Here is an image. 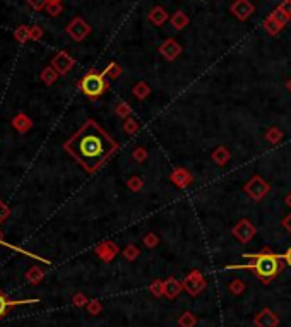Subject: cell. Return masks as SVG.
Wrapping results in <instances>:
<instances>
[{
  "mask_svg": "<svg viewBox=\"0 0 291 327\" xmlns=\"http://www.w3.org/2000/svg\"><path fill=\"white\" fill-rule=\"evenodd\" d=\"M74 64H76V60H74L67 51H58L53 57V60H51V67H53L60 76H65V74L74 67Z\"/></svg>",
  "mask_w": 291,
  "mask_h": 327,
  "instance_id": "30bf717a",
  "label": "cell"
},
{
  "mask_svg": "<svg viewBox=\"0 0 291 327\" xmlns=\"http://www.w3.org/2000/svg\"><path fill=\"white\" fill-rule=\"evenodd\" d=\"M28 303H38V300L31 298V300H9L3 291L0 289V319L7 314V308L10 307H16V305H28Z\"/></svg>",
  "mask_w": 291,
  "mask_h": 327,
  "instance_id": "5bb4252c",
  "label": "cell"
},
{
  "mask_svg": "<svg viewBox=\"0 0 291 327\" xmlns=\"http://www.w3.org/2000/svg\"><path fill=\"white\" fill-rule=\"evenodd\" d=\"M182 286H184V289L189 293V295L195 296V295H199L204 288H206V281H204L200 271H192V273H190L189 276L184 280Z\"/></svg>",
  "mask_w": 291,
  "mask_h": 327,
  "instance_id": "52a82bcc",
  "label": "cell"
},
{
  "mask_svg": "<svg viewBox=\"0 0 291 327\" xmlns=\"http://www.w3.org/2000/svg\"><path fill=\"white\" fill-rule=\"evenodd\" d=\"M285 204H286V206H288V207H290V209H291V192H290V194H288V195H286V197H285Z\"/></svg>",
  "mask_w": 291,
  "mask_h": 327,
  "instance_id": "bcb514c9",
  "label": "cell"
},
{
  "mask_svg": "<svg viewBox=\"0 0 291 327\" xmlns=\"http://www.w3.org/2000/svg\"><path fill=\"white\" fill-rule=\"evenodd\" d=\"M122 255L125 257V261L134 262L141 255V250H139V247H136V245L130 243V245H127V247H125V250L122 252Z\"/></svg>",
  "mask_w": 291,
  "mask_h": 327,
  "instance_id": "83f0119b",
  "label": "cell"
},
{
  "mask_svg": "<svg viewBox=\"0 0 291 327\" xmlns=\"http://www.w3.org/2000/svg\"><path fill=\"white\" fill-rule=\"evenodd\" d=\"M58 76H60V74H58L51 65L50 67H45V69L42 70V74H40V77H42V81H43L45 84H47V86H51V84L57 83Z\"/></svg>",
  "mask_w": 291,
  "mask_h": 327,
  "instance_id": "7402d4cb",
  "label": "cell"
},
{
  "mask_svg": "<svg viewBox=\"0 0 291 327\" xmlns=\"http://www.w3.org/2000/svg\"><path fill=\"white\" fill-rule=\"evenodd\" d=\"M14 38L19 43H26L31 40V26H19V28L14 31Z\"/></svg>",
  "mask_w": 291,
  "mask_h": 327,
  "instance_id": "484cf974",
  "label": "cell"
},
{
  "mask_svg": "<svg viewBox=\"0 0 291 327\" xmlns=\"http://www.w3.org/2000/svg\"><path fill=\"white\" fill-rule=\"evenodd\" d=\"M170 182L178 188H187L194 182V177L189 173L187 168H175L173 172L170 173Z\"/></svg>",
  "mask_w": 291,
  "mask_h": 327,
  "instance_id": "8fae6325",
  "label": "cell"
},
{
  "mask_svg": "<svg viewBox=\"0 0 291 327\" xmlns=\"http://www.w3.org/2000/svg\"><path fill=\"white\" fill-rule=\"evenodd\" d=\"M117 147L118 144L95 120L86 122L83 127L63 144V149L89 173L98 172L103 166V163L117 151Z\"/></svg>",
  "mask_w": 291,
  "mask_h": 327,
  "instance_id": "6da1fadb",
  "label": "cell"
},
{
  "mask_svg": "<svg viewBox=\"0 0 291 327\" xmlns=\"http://www.w3.org/2000/svg\"><path fill=\"white\" fill-rule=\"evenodd\" d=\"M243 289H245V283H243V281H240V280H235L233 283L230 284V291L235 293V295H240V293H243Z\"/></svg>",
  "mask_w": 291,
  "mask_h": 327,
  "instance_id": "74e56055",
  "label": "cell"
},
{
  "mask_svg": "<svg viewBox=\"0 0 291 327\" xmlns=\"http://www.w3.org/2000/svg\"><path fill=\"white\" fill-rule=\"evenodd\" d=\"M195 324H197V319L194 317V314H190V312H185V314L178 319V326L180 327H194Z\"/></svg>",
  "mask_w": 291,
  "mask_h": 327,
  "instance_id": "d6a6232c",
  "label": "cell"
},
{
  "mask_svg": "<svg viewBox=\"0 0 291 327\" xmlns=\"http://www.w3.org/2000/svg\"><path fill=\"white\" fill-rule=\"evenodd\" d=\"M144 245L147 248H156L159 245V236L156 235V233H152V232H149V233H146L144 235Z\"/></svg>",
  "mask_w": 291,
  "mask_h": 327,
  "instance_id": "836d02e7",
  "label": "cell"
},
{
  "mask_svg": "<svg viewBox=\"0 0 291 327\" xmlns=\"http://www.w3.org/2000/svg\"><path fill=\"white\" fill-rule=\"evenodd\" d=\"M65 31L74 42H84V40L91 35V26H89L83 17H74V19L67 24Z\"/></svg>",
  "mask_w": 291,
  "mask_h": 327,
  "instance_id": "5b68a950",
  "label": "cell"
},
{
  "mask_svg": "<svg viewBox=\"0 0 291 327\" xmlns=\"http://www.w3.org/2000/svg\"><path fill=\"white\" fill-rule=\"evenodd\" d=\"M12 127L16 129L17 132L24 134V132L31 131V127H33V120H31V118H29L26 113H17L16 117L12 118Z\"/></svg>",
  "mask_w": 291,
  "mask_h": 327,
  "instance_id": "2e32d148",
  "label": "cell"
},
{
  "mask_svg": "<svg viewBox=\"0 0 291 327\" xmlns=\"http://www.w3.org/2000/svg\"><path fill=\"white\" fill-rule=\"evenodd\" d=\"M271 16L274 17V19L278 21V22H281L283 26H286V24H288V22L291 21V16H290L288 12H285V10H283L281 7H276V9L271 12Z\"/></svg>",
  "mask_w": 291,
  "mask_h": 327,
  "instance_id": "4dcf8cb0",
  "label": "cell"
},
{
  "mask_svg": "<svg viewBox=\"0 0 291 327\" xmlns=\"http://www.w3.org/2000/svg\"><path fill=\"white\" fill-rule=\"evenodd\" d=\"M147 19L152 26H158L159 28V26H163L168 21V12L163 9L161 5H156V7H152V9L149 10Z\"/></svg>",
  "mask_w": 291,
  "mask_h": 327,
  "instance_id": "9a60e30c",
  "label": "cell"
},
{
  "mask_svg": "<svg viewBox=\"0 0 291 327\" xmlns=\"http://www.w3.org/2000/svg\"><path fill=\"white\" fill-rule=\"evenodd\" d=\"M266 140L269 144H272V146H276V144H279L283 140V137H285V134H283V131L281 129H278V127H271L269 131L266 132Z\"/></svg>",
  "mask_w": 291,
  "mask_h": 327,
  "instance_id": "cb8c5ba5",
  "label": "cell"
},
{
  "mask_svg": "<svg viewBox=\"0 0 291 327\" xmlns=\"http://www.w3.org/2000/svg\"><path fill=\"white\" fill-rule=\"evenodd\" d=\"M9 214H10L9 206H5V204L0 200V225H2V223L5 221L7 218H9Z\"/></svg>",
  "mask_w": 291,
  "mask_h": 327,
  "instance_id": "60d3db41",
  "label": "cell"
},
{
  "mask_svg": "<svg viewBox=\"0 0 291 327\" xmlns=\"http://www.w3.org/2000/svg\"><path fill=\"white\" fill-rule=\"evenodd\" d=\"M170 22H171V26L177 29V31H182V29H185L189 26L190 19H189V16L184 12V10H177V12L170 17Z\"/></svg>",
  "mask_w": 291,
  "mask_h": 327,
  "instance_id": "d6986e66",
  "label": "cell"
},
{
  "mask_svg": "<svg viewBox=\"0 0 291 327\" xmlns=\"http://www.w3.org/2000/svg\"><path fill=\"white\" fill-rule=\"evenodd\" d=\"M60 2H62V0H60Z\"/></svg>",
  "mask_w": 291,
  "mask_h": 327,
  "instance_id": "c3c4849f",
  "label": "cell"
},
{
  "mask_svg": "<svg viewBox=\"0 0 291 327\" xmlns=\"http://www.w3.org/2000/svg\"><path fill=\"white\" fill-rule=\"evenodd\" d=\"M132 94L136 96L139 101H144V99L151 94V88H149V84L146 83V81H139V83H136V86L132 88Z\"/></svg>",
  "mask_w": 291,
  "mask_h": 327,
  "instance_id": "ffe728a7",
  "label": "cell"
},
{
  "mask_svg": "<svg viewBox=\"0 0 291 327\" xmlns=\"http://www.w3.org/2000/svg\"><path fill=\"white\" fill-rule=\"evenodd\" d=\"M132 158L139 163H144L146 159H147V151H146L144 147H136V149L132 151Z\"/></svg>",
  "mask_w": 291,
  "mask_h": 327,
  "instance_id": "e575fe53",
  "label": "cell"
},
{
  "mask_svg": "<svg viewBox=\"0 0 291 327\" xmlns=\"http://www.w3.org/2000/svg\"><path fill=\"white\" fill-rule=\"evenodd\" d=\"M163 286H165V295H166V298H170V300H173L175 296H178V295H180L182 289H184V286L178 283V281L175 280V278H168L166 281H163Z\"/></svg>",
  "mask_w": 291,
  "mask_h": 327,
  "instance_id": "e0dca14e",
  "label": "cell"
},
{
  "mask_svg": "<svg viewBox=\"0 0 291 327\" xmlns=\"http://www.w3.org/2000/svg\"><path fill=\"white\" fill-rule=\"evenodd\" d=\"M45 278V271L42 269V267H31V269L26 273V280L29 281L31 284H38L40 281H42Z\"/></svg>",
  "mask_w": 291,
  "mask_h": 327,
  "instance_id": "d4e9b609",
  "label": "cell"
},
{
  "mask_svg": "<svg viewBox=\"0 0 291 327\" xmlns=\"http://www.w3.org/2000/svg\"><path fill=\"white\" fill-rule=\"evenodd\" d=\"M122 72H124V69L120 67V64H117V62H111V64L106 65V69L103 70V76L104 77H110V79H118V77L122 76Z\"/></svg>",
  "mask_w": 291,
  "mask_h": 327,
  "instance_id": "603a6c76",
  "label": "cell"
},
{
  "mask_svg": "<svg viewBox=\"0 0 291 327\" xmlns=\"http://www.w3.org/2000/svg\"><path fill=\"white\" fill-rule=\"evenodd\" d=\"M88 312L91 315H98L99 312H101V303L98 302V300H93V302L88 303Z\"/></svg>",
  "mask_w": 291,
  "mask_h": 327,
  "instance_id": "f35d334b",
  "label": "cell"
},
{
  "mask_svg": "<svg viewBox=\"0 0 291 327\" xmlns=\"http://www.w3.org/2000/svg\"><path fill=\"white\" fill-rule=\"evenodd\" d=\"M115 113L125 120V118H129L130 115H132V108H130V105L127 101H120V103H117V106H115Z\"/></svg>",
  "mask_w": 291,
  "mask_h": 327,
  "instance_id": "1f68e13d",
  "label": "cell"
},
{
  "mask_svg": "<svg viewBox=\"0 0 291 327\" xmlns=\"http://www.w3.org/2000/svg\"><path fill=\"white\" fill-rule=\"evenodd\" d=\"M43 38V28L40 26H31V40L33 42H38V40Z\"/></svg>",
  "mask_w": 291,
  "mask_h": 327,
  "instance_id": "ab89813d",
  "label": "cell"
},
{
  "mask_svg": "<svg viewBox=\"0 0 291 327\" xmlns=\"http://www.w3.org/2000/svg\"><path fill=\"white\" fill-rule=\"evenodd\" d=\"M124 131H125V134H129V136H136V134L141 131V124L136 120V118L129 117V118H125Z\"/></svg>",
  "mask_w": 291,
  "mask_h": 327,
  "instance_id": "4316f807",
  "label": "cell"
},
{
  "mask_svg": "<svg viewBox=\"0 0 291 327\" xmlns=\"http://www.w3.org/2000/svg\"><path fill=\"white\" fill-rule=\"evenodd\" d=\"M72 303L76 307H84V305H88V298H86L83 293H77V295L72 298Z\"/></svg>",
  "mask_w": 291,
  "mask_h": 327,
  "instance_id": "b9f144b4",
  "label": "cell"
},
{
  "mask_svg": "<svg viewBox=\"0 0 291 327\" xmlns=\"http://www.w3.org/2000/svg\"><path fill=\"white\" fill-rule=\"evenodd\" d=\"M269 190H271V185L267 184L266 178L259 177V175H253L247 184L243 185V192L252 200H262L264 197L269 194Z\"/></svg>",
  "mask_w": 291,
  "mask_h": 327,
  "instance_id": "277c9868",
  "label": "cell"
},
{
  "mask_svg": "<svg viewBox=\"0 0 291 327\" xmlns=\"http://www.w3.org/2000/svg\"><path fill=\"white\" fill-rule=\"evenodd\" d=\"M279 7H281L285 12H288L290 16H291V0H283V2L279 3Z\"/></svg>",
  "mask_w": 291,
  "mask_h": 327,
  "instance_id": "ee69618b",
  "label": "cell"
},
{
  "mask_svg": "<svg viewBox=\"0 0 291 327\" xmlns=\"http://www.w3.org/2000/svg\"><path fill=\"white\" fill-rule=\"evenodd\" d=\"M264 28H266V31L269 33L271 36H276V35H279V33L283 31V28H285V26L281 24V22H278L274 19V17L271 16H267L266 19H264Z\"/></svg>",
  "mask_w": 291,
  "mask_h": 327,
  "instance_id": "44dd1931",
  "label": "cell"
},
{
  "mask_svg": "<svg viewBox=\"0 0 291 327\" xmlns=\"http://www.w3.org/2000/svg\"><path fill=\"white\" fill-rule=\"evenodd\" d=\"M243 259H252L253 262L248 264H230L225 266V271H242V269H250L255 273L257 278L264 281V283H269L272 278L278 276V273L281 271V255L272 254L271 250H264L260 254H243Z\"/></svg>",
  "mask_w": 291,
  "mask_h": 327,
  "instance_id": "7a4b0ae2",
  "label": "cell"
},
{
  "mask_svg": "<svg viewBox=\"0 0 291 327\" xmlns=\"http://www.w3.org/2000/svg\"><path fill=\"white\" fill-rule=\"evenodd\" d=\"M281 225H283V228H285L286 232H288V233H291V213H290V214H286V216L283 218Z\"/></svg>",
  "mask_w": 291,
  "mask_h": 327,
  "instance_id": "7bdbcfd3",
  "label": "cell"
},
{
  "mask_svg": "<svg viewBox=\"0 0 291 327\" xmlns=\"http://www.w3.org/2000/svg\"><path fill=\"white\" fill-rule=\"evenodd\" d=\"M230 10L238 21L243 22L252 17V14L255 12V7H253V3L250 2V0H235V2L231 3Z\"/></svg>",
  "mask_w": 291,
  "mask_h": 327,
  "instance_id": "ba28073f",
  "label": "cell"
},
{
  "mask_svg": "<svg viewBox=\"0 0 291 327\" xmlns=\"http://www.w3.org/2000/svg\"><path fill=\"white\" fill-rule=\"evenodd\" d=\"M96 255H98L101 261H104V262H110V261H113L115 259V255L118 254V247L117 245L113 243V241H110V240H106V241H101V243L96 247Z\"/></svg>",
  "mask_w": 291,
  "mask_h": 327,
  "instance_id": "7c38bea8",
  "label": "cell"
},
{
  "mask_svg": "<svg viewBox=\"0 0 291 327\" xmlns=\"http://www.w3.org/2000/svg\"><path fill=\"white\" fill-rule=\"evenodd\" d=\"M255 326L257 327H278L279 324V319L271 308H264L262 312H259L255 317Z\"/></svg>",
  "mask_w": 291,
  "mask_h": 327,
  "instance_id": "4fadbf2b",
  "label": "cell"
},
{
  "mask_svg": "<svg viewBox=\"0 0 291 327\" xmlns=\"http://www.w3.org/2000/svg\"><path fill=\"white\" fill-rule=\"evenodd\" d=\"M281 259H283V261H285V262L288 264V266L291 267V247L288 248V250L285 252V254L281 255Z\"/></svg>",
  "mask_w": 291,
  "mask_h": 327,
  "instance_id": "f6af8a7d",
  "label": "cell"
},
{
  "mask_svg": "<svg viewBox=\"0 0 291 327\" xmlns=\"http://www.w3.org/2000/svg\"><path fill=\"white\" fill-rule=\"evenodd\" d=\"M211 159H212V161H214L218 166H225L226 163H228L230 159H231V153L228 151V147H225V146H218L214 151H212Z\"/></svg>",
  "mask_w": 291,
  "mask_h": 327,
  "instance_id": "ac0fdd59",
  "label": "cell"
},
{
  "mask_svg": "<svg viewBox=\"0 0 291 327\" xmlns=\"http://www.w3.org/2000/svg\"><path fill=\"white\" fill-rule=\"evenodd\" d=\"M158 51H159V55H161V57L165 58L166 62H175L182 55L184 48H182V45L178 43L177 40L168 38L166 42L161 43V47H159Z\"/></svg>",
  "mask_w": 291,
  "mask_h": 327,
  "instance_id": "9c48e42d",
  "label": "cell"
},
{
  "mask_svg": "<svg viewBox=\"0 0 291 327\" xmlns=\"http://www.w3.org/2000/svg\"><path fill=\"white\" fill-rule=\"evenodd\" d=\"M26 2H28L29 7H33L35 10H43V9H47L50 0H26Z\"/></svg>",
  "mask_w": 291,
  "mask_h": 327,
  "instance_id": "d590c367",
  "label": "cell"
},
{
  "mask_svg": "<svg viewBox=\"0 0 291 327\" xmlns=\"http://www.w3.org/2000/svg\"><path fill=\"white\" fill-rule=\"evenodd\" d=\"M79 88L89 99H96L108 91L106 77H104L101 72H95V70H91V72H88L83 79H81Z\"/></svg>",
  "mask_w": 291,
  "mask_h": 327,
  "instance_id": "3957f363",
  "label": "cell"
},
{
  "mask_svg": "<svg viewBox=\"0 0 291 327\" xmlns=\"http://www.w3.org/2000/svg\"><path fill=\"white\" fill-rule=\"evenodd\" d=\"M151 293L152 295H156V296H161V295H165V286H163V281H154V283L151 284Z\"/></svg>",
  "mask_w": 291,
  "mask_h": 327,
  "instance_id": "8d00e7d4",
  "label": "cell"
},
{
  "mask_svg": "<svg viewBox=\"0 0 291 327\" xmlns=\"http://www.w3.org/2000/svg\"><path fill=\"white\" fill-rule=\"evenodd\" d=\"M231 233H233V236L238 241H242V243H248V241H252L253 236H255L257 228L248 221V219H240V221L233 226Z\"/></svg>",
  "mask_w": 291,
  "mask_h": 327,
  "instance_id": "8992f818",
  "label": "cell"
},
{
  "mask_svg": "<svg viewBox=\"0 0 291 327\" xmlns=\"http://www.w3.org/2000/svg\"><path fill=\"white\" fill-rule=\"evenodd\" d=\"M143 187H144V180L141 177H137V175H132V177L127 180V188H129L130 192H139Z\"/></svg>",
  "mask_w": 291,
  "mask_h": 327,
  "instance_id": "f1b7e54d",
  "label": "cell"
},
{
  "mask_svg": "<svg viewBox=\"0 0 291 327\" xmlns=\"http://www.w3.org/2000/svg\"><path fill=\"white\" fill-rule=\"evenodd\" d=\"M286 89H288V91L291 93V77H290L288 81H286Z\"/></svg>",
  "mask_w": 291,
  "mask_h": 327,
  "instance_id": "7dc6e473",
  "label": "cell"
},
{
  "mask_svg": "<svg viewBox=\"0 0 291 327\" xmlns=\"http://www.w3.org/2000/svg\"><path fill=\"white\" fill-rule=\"evenodd\" d=\"M47 14H50L51 17H57V16H60L62 14V10H63V7H62V2L60 0H50V3L47 5Z\"/></svg>",
  "mask_w": 291,
  "mask_h": 327,
  "instance_id": "f546056e",
  "label": "cell"
}]
</instances>
